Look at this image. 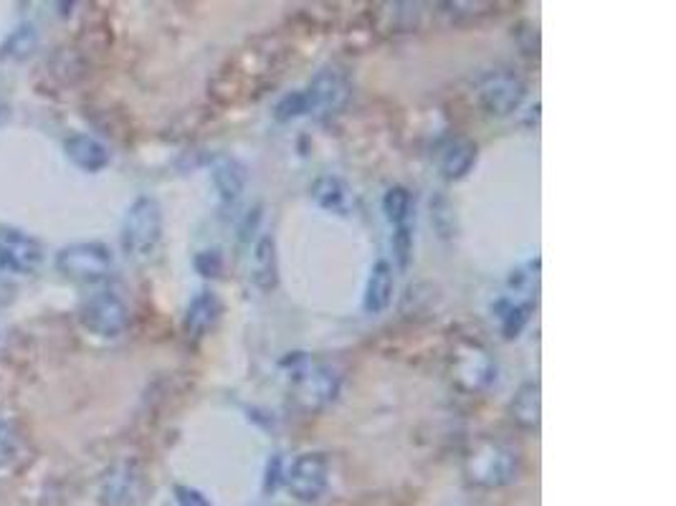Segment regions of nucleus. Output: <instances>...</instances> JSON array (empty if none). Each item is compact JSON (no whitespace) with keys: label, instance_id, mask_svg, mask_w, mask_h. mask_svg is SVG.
<instances>
[{"label":"nucleus","instance_id":"obj_12","mask_svg":"<svg viewBox=\"0 0 676 506\" xmlns=\"http://www.w3.org/2000/svg\"><path fill=\"white\" fill-rule=\"evenodd\" d=\"M139 496V473L132 464H116L107 471L99 492L102 506H135Z\"/></svg>","mask_w":676,"mask_h":506},{"label":"nucleus","instance_id":"obj_25","mask_svg":"<svg viewBox=\"0 0 676 506\" xmlns=\"http://www.w3.org/2000/svg\"><path fill=\"white\" fill-rule=\"evenodd\" d=\"M15 448H19V439H15L13 425L0 418V466H5L8 461H11Z\"/></svg>","mask_w":676,"mask_h":506},{"label":"nucleus","instance_id":"obj_23","mask_svg":"<svg viewBox=\"0 0 676 506\" xmlns=\"http://www.w3.org/2000/svg\"><path fill=\"white\" fill-rule=\"evenodd\" d=\"M274 116L276 122H292V120H299V116H307V101H305V95L299 91H292V95H286L279 104L274 107Z\"/></svg>","mask_w":676,"mask_h":506},{"label":"nucleus","instance_id":"obj_19","mask_svg":"<svg viewBox=\"0 0 676 506\" xmlns=\"http://www.w3.org/2000/svg\"><path fill=\"white\" fill-rule=\"evenodd\" d=\"M540 412H542V391L538 380L519 385V391L509 403V416L519 428L534 431L540 425Z\"/></svg>","mask_w":676,"mask_h":506},{"label":"nucleus","instance_id":"obj_11","mask_svg":"<svg viewBox=\"0 0 676 506\" xmlns=\"http://www.w3.org/2000/svg\"><path fill=\"white\" fill-rule=\"evenodd\" d=\"M309 196H312L317 208H322L324 213H330V215L349 218L357 210L355 193L349 190V185L337 175L317 177L312 190H309Z\"/></svg>","mask_w":676,"mask_h":506},{"label":"nucleus","instance_id":"obj_24","mask_svg":"<svg viewBox=\"0 0 676 506\" xmlns=\"http://www.w3.org/2000/svg\"><path fill=\"white\" fill-rule=\"evenodd\" d=\"M193 267H196L200 276L216 279V276H221V271H223V256H221L219 248H208V251L196 254V259H193Z\"/></svg>","mask_w":676,"mask_h":506},{"label":"nucleus","instance_id":"obj_21","mask_svg":"<svg viewBox=\"0 0 676 506\" xmlns=\"http://www.w3.org/2000/svg\"><path fill=\"white\" fill-rule=\"evenodd\" d=\"M383 213L393 229L408 225L410 215H414V196H410V190L403 188V185H393L383 196Z\"/></svg>","mask_w":676,"mask_h":506},{"label":"nucleus","instance_id":"obj_13","mask_svg":"<svg viewBox=\"0 0 676 506\" xmlns=\"http://www.w3.org/2000/svg\"><path fill=\"white\" fill-rule=\"evenodd\" d=\"M454 370L458 383L469 387V391H484V387L492 385L496 378L494 362L489 360V355L477 345H469L458 353Z\"/></svg>","mask_w":676,"mask_h":506},{"label":"nucleus","instance_id":"obj_1","mask_svg":"<svg viewBox=\"0 0 676 506\" xmlns=\"http://www.w3.org/2000/svg\"><path fill=\"white\" fill-rule=\"evenodd\" d=\"M162 240V208L152 196H139L122 221V251L132 261H150Z\"/></svg>","mask_w":676,"mask_h":506},{"label":"nucleus","instance_id":"obj_15","mask_svg":"<svg viewBox=\"0 0 676 506\" xmlns=\"http://www.w3.org/2000/svg\"><path fill=\"white\" fill-rule=\"evenodd\" d=\"M221 311L223 307H221L219 294L211 289L198 292L196 297H193V301L188 304V311H185V332L196 340L206 337V334L219 324Z\"/></svg>","mask_w":676,"mask_h":506},{"label":"nucleus","instance_id":"obj_3","mask_svg":"<svg viewBox=\"0 0 676 506\" xmlns=\"http://www.w3.org/2000/svg\"><path fill=\"white\" fill-rule=\"evenodd\" d=\"M464 471L474 486H509L519 477V456L509 446L484 441L466 456Z\"/></svg>","mask_w":676,"mask_h":506},{"label":"nucleus","instance_id":"obj_28","mask_svg":"<svg viewBox=\"0 0 676 506\" xmlns=\"http://www.w3.org/2000/svg\"><path fill=\"white\" fill-rule=\"evenodd\" d=\"M5 114H8V107L3 104V101H0V122L5 120Z\"/></svg>","mask_w":676,"mask_h":506},{"label":"nucleus","instance_id":"obj_2","mask_svg":"<svg viewBox=\"0 0 676 506\" xmlns=\"http://www.w3.org/2000/svg\"><path fill=\"white\" fill-rule=\"evenodd\" d=\"M294 398L305 410H320L337 398L342 375L328 362H317L307 355L292 357Z\"/></svg>","mask_w":676,"mask_h":506},{"label":"nucleus","instance_id":"obj_27","mask_svg":"<svg viewBox=\"0 0 676 506\" xmlns=\"http://www.w3.org/2000/svg\"><path fill=\"white\" fill-rule=\"evenodd\" d=\"M175 502L177 506H213L204 492L193 486H175Z\"/></svg>","mask_w":676,"mask_h":506},{"label":"nucleus","instance_id":"obj_10","mask_svg":"<svg viewBox=\"0 0 676 506\" xmlns=\"http://www.w3.org/2000/svg\"><path fill=\"white\" fill-rule=\"evenodd\" d=\"M211 177L223 208H233L248 185V170L233 155H219L211 165Z\"/></svg>","mask_w":676,"mask_h":506},{"label":"nucleus","instance_id":"obj_14","mask_svg":"<svg viewBox=\"0 0 676 506\" xmlns=\"http://www.w3.org/2000/svg\"><path fill=\"white\" fill-rule=\"evenodd\" d=\"M393 292H395L393 263L380 259L372 263L368 284H365V294H362L365 314H383V311L391 307Z\"/></svg>","mask_w":676,"mask_h":506},{"label":"nucleus","instance_id":"obj_7","mask_svg":"<svg viewBox=\"0 0 676 506\" xmlns=\"http://www.w3.org/2000/svg\"><path fill=\"white\" fill-rule=\"evenodd\" d=\"M44 263V246L19 229H0V267L13 274H34Z\"/></svg>","mask_w":676,"mask_h":506},{"label":"nucleus","instance_id":"obj_5","mask_svg":"<svg viewBox=\"0 0 676 506\" xmlns=\"http://www.w3.org/2000/svg\"><path fill=\"white\" fill-rule=\"evenodd\" d=\"M330 484V458L320 451L302 454L284 471V486L290 489L294 499L312 504L328 492Z\"/></svg>","mask_w":676,"mask_h":506},{"label":"nucleus","instance_id":"obj_8","mask_svg":"<svg viewBox=\"0 0 676 506\" xmlns=\"http://www.w3.org/2000/svg\"><path fill=\"white\" fill-rule=\"evenodd\" d=\"M525 84L509 72H492L479 82V101L492 116H507L523 104Z\"/></svg>","mask_w":676,"mask_h":506},{"label":"nucleus","instance_id":"obj_22","mask_svg":"<svg viewBox=\"0 0 676 506\" xmlns=\"http://www.w3.org/2000/svg\"><path fill=\"white\" fill-rule=\"evenodd\" d=\"M393 251H395V261H398V269L406 271L410 263V256H414V229H410V223L395 229Z\"/></svg>","mask_w":676,"mask_h":506},{"label":"nucleus","instance_id":"obj_9","mask_svg":"<svg viewBox=\"0 0 676 506\" xmlns=\"http://www.w3.org/2000/svg\"><path fill=\"white\" fill-rule=\"evenodd\" d=\"M307 101V114H332L345 104L349 95V84L340 69H322L320 74L302 89Z\"/></svg>","mask_w":676,"mask_h":506},{"label":"nucleus","instance_id":"obj_20","mask_svg":"<svg viewBox=\"0 0 676 506\" xmlns=\"http://www.w3.org/2000/svg\"><path fill=\"white\" fill-rule=\"evenodd\" d=\"M496 309H500L502 334L507 340H515L519 337V332L525 330V324L530 322V317L534 311V301H512L504 297Z\"/></svg>","mask_w":676,"mask_h":506},{"label":"nucleus","instance_id":"obj_16","mask_svg":"<svg viewBox=\"0 0 676 506\" xmlns=\"http://www.w3.org/2000/svg\"><path fill=\"white\" fill-rule=\"evenodd\" d=\"M251 279L259 292H274L279 284V254L276 238L271 233H263L256 240L251 256Z\"/></svg>","mask_w":676,"mask_h":506},{"label":"nucleus","instance_id":"obj_4","mask_svg":"<svg viewBox=\"0 0 676 506\" xmlns=\"http://www.w3.org/2000/svg\"><path fill=\"white\" fill-rule=\"evenodd\" d=\"M112 251L105 244L97 240H87V244H72L61 248L57 256V269L66 279L79 284L102 282V279L112 271Z\"/></svg>","mask_w":676,"mask_h":506},{"label":"nucleus","instance_id":"obj_6","mask_svg":"<svg viewBox=\"0 0 676 506\" xmlns=\"http://www.w3.org/2000/svg\"><path fill=\"white\" fill-rule=\"evenodd\" d=\"M82 324L97 337H120L130 324V309L120 294L112 289L95 292L79 309Z\"/></svg>","mask_w":676,"mask_h":506},{"label":"nucleus","instance_id":"obj_26","mask_svg":"<svg viewBox=\"0 0 676 506\" xmlns=\"http://www.w3.org/2000/svg\"><path fill=\"white\" fill-rule=\"evenodd\" d=\"M279 484H284V469H282V456L274 454L269 458L267 471H263V492L274 494Z\"/></svg>","mask_w":676,"mask_h":506},{"label":"nucleus","instance_id":"obj_17","mask_svg":"<svg viewBox=\"0 0 676 506\" xmlns=\"http://www.w3.org/2000/svg\"><path fill=\"white\" fill-rule=\"evenodd\" d=\"M477 145L471 139H448L439 152V170L446 181H462L471 173V168L477 165Z\"/></svg>","mask_w":676,"mask_h":506},{"label":"nucleus","instance_id":"obj_18","mask_svg":"<svg viewBox=\"0 0 676 506\" xmlns=\"http://www.w3.org/2000/svg\"><path fill=\"white\" fill-rule=\"evenodd\" d=\"M64 150L66 158L72 160L76 168H82L84 173H99V170H105L112 160L107 145H102L91 135H72L64 143Z\"/></svg>","mask_w":676,"mask_h":506}]
</instances>
